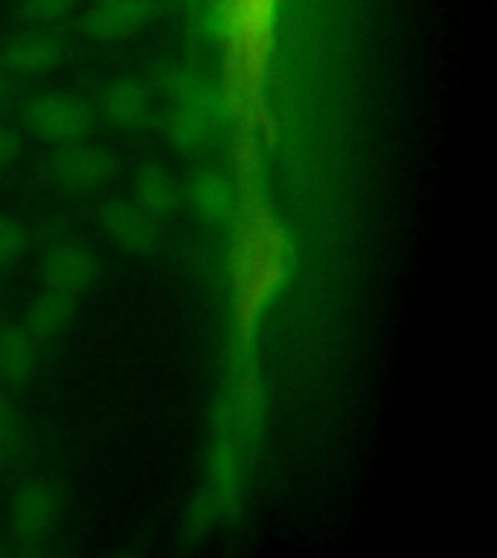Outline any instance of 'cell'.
<instances>
[{
  "label": "cell",
  "mask_w": 497,
  "mask_h": 558,
  "mask_svg": "<svg viewBox=\"0 0 497 558\" xmlns=\"http://www.w3.org/2000/svg\"><path fill=\"white\" fill-rule=\"evenodd\" d=\"M294 259V244L286 227L279 225L259 198L247 201L233 247V294L235 326L242 340H251L262 312L268 308L282 286Z\"/></svg>",
  "instance_id": "cell-1"
},
{
  "label": "cell",
  "mask_w": 497,
  "mask_h": 558,
  "mask_svg": "<svg viewBox=\"0 0 497 558\" xmlns=\"http://www.w3.org/2000/svg\"><path fill=\"white\" fill-rule=\"evenodd\" d=\"M26 129L50 146H68L76 140H87L96 125V111L87 99L73 94L35 96L24 111Z\"/></svg>",
  "instance_id": "cell-2"
},
{
  "label": "cell",
  "mask_w": 497,
  "mask_h": 558,
  "mask_svg": "<svg viewBox=\"0 0 497 558\" xmlns=\"http://www.w3.org/2000/svg\"><path fill=\"white\" fill-rule=\"evenodd\" d=\"M61 514V492L52 480H26L17 488L9 506V526L12 535L24 544L47 538Z\"/></svg>",
  "instance_id": "cell-3"
},
{
  "label": "cell",
  "mask_w": 497,
  "mask_h": 558,
  "mask_svg": "<svg viewBox=\"0 0 497 558\" xmlns=\"http://www.w3.org/2000/svg\"><path fill=\"white\" fill-rule=\"evenodd\" d=\"M113 155L108 148L76 140L68 146H59V151L50 157L52 181L70 192H94L111 181Z\"/></svg>",
  "instance_id": "cell-4"
},
{
  "label": "cell",
  "mask_w": 497,
  "mask_h": 558,
  "mask_svg": "<svg viewBox=\"0 0 497 558\" xmlns=\"http://www.w3.org/2000/svg\"><path fill=\"white\" fill-rule=\"evenodd\" d=\"M64 56H68V44H64L61 35H56L52 29L33 26V29L15 35V38L3 47V52H0V64H3V70H9L12 76L35 78L52 73V70L64 61Z\"/></svg>",
  "instance_id": "cell-5"
},
{
  "label": "cell",
  "mask_w": 497,
  "mask_h": 558,
  "mask_svg": "<svg viewBox=\"0 0 497 558\" xmlns=\"http://www.w3.org/2000/svg\"><path fill=\"white\" fill-rule=\"evenodd\" d=\"M41 279L47 288L64 291L70 296L87 294L99 279V262L94 251L78 242H56L41 256Z\"/></svg>",
  "instance_id": "cell-6"
},
{
  "label": "cell",
  "mask_w": 497,
  "mask_h": 558,
  "mask_svg": "<svg viewBox=\"0 0 497 558\" xmlns=\"http://www.w3.org/2000/svg\"><path fill=\"white\" fill-rule=\"evenodd\" d=\"M157 90L174 105H190L221 117L227 111L225 90L192 64H169L157 73Z\"/></svg>",
  "instance_id": "cell-7"
},
{
  "label": "cell",
  "mask_w": 497,
  "mask_h": 558,
  "mask_svg": "<svg viewBox=\"0 0 497 558\" xmlns=\"http://www.w3.org/2000/svg\"><path fill=\"white\" fill-rule=\"evenodd\" d=\"M155 7L151 0H108L94 3L85 15V33L94 41H122L129 35L140 33L151 21Z\"/></svg>",
  "instance_id": "cell-8"
},
{
  "label": "cell",
  "mask_w": 497,
  "mask_h": 558,
  "mask_svg": "<svg viewBox=\"0 0 497 558\" xmlns=\"http://www.w3.org/2000/svg\"><path fill=\"white\" fill-rule=\"evenodd\" d=\"M102 227L117 247L129 253H148L157 244V218L134 201H113L102 213Z\"/></svg>",
  "instance_id": "cell-9"
},
{
  "label": "cell",
  "mask_w": 497,
  "mask_h": 558,
  "mask_svg": "<svg viewBox=\"0 0 497 558\" xmlns=\"http://www.w3.org/2000/svg\"><path fill=\"white\" fill-rule=\"evenodd\" d=\"M99 111L105 122H111L113 129L134 131L146 125L151 113V90L140 78L120 76L108 82L99 96Z\"/></svg>",
  "instance_id": "cell-10"
},
{
  "label": "cell",
  "mask_w": 497,
  "mask_h": 558,
  "mask_svg": "<svg viewBox=\"0 0 497 558\" xmlns=\"http://www.w3.org/2000/svg\"><path fill=\"white\" fill-rule=\"evenodd\" d=\"M242 486V448H239V434L216 436L213 451H209V504L216 512L230 509L239 497Z\"/></svg>",
  "instance_id": "cell-11"
},
{
  "label": "cell",
  "mask_w": 497,
  "mask_h": 558,
  "mask_svg": "<svg viewBox=\"0 0 497 558\" xmlns=\"http://www.w3.org/2000/svg\"><path fill=\"white\" fill-rule=\"evenodd\" d=\"M41 366V343L26 326L7 323L0 326V378L9 387H24L38 375Z\"/></svg>",
  "instance_id": "cell-12"
},
{
  "label": "cell",
  "mask_w": 497,
  "mask_h": 558,
  "mask_svg": "<svg viewBox=\"0 0 497 558\" xmlns=\"http://www.w3.org/2000/svg\"><path fill=\"white\" fill-rule=\"evenodd\" d=\"M76 296L56 291V288H47L29 305L24 326L33 331L38 343H50V340H61L68 335L73 320H76Z\"/></svg>",
  "instance_id": "cell-13"
},
{
  "label": "cell",
  "mask_w": 497,
  "mask_h": 558,
  "mask_svg": "<svg viewBox=\"0 0 497 558\" xmlns=\"http://www.w3.org/2000/svg\"><path fill=\"white\" fill-rule=\"evenodd\" d=\"M134 204H140L148 216L160 221V218L174 216V209L181 204V186L163 166L148 163L134 178Z\"/></svg>",
  "instance_id": "cell-14"
},
{
  "label": "cell",
  "mask_w": 497,
  "mask_h": 558,
  "mask_svg": "<svg viewBox=\"0 0 497 558\" xmlns=\"http://www.w3.org/2000/svg\"><path fill=\"white\" fill-rule=\"evenodd\" d=\"M221 117L209 111H201V108H190V105H174V111L169 113V122H166V134H169V143H172L178 151H186V155H198L209 146V140L216 134V125Z\"/></svg>",
  "instance_id": "cell-15"
},
{
  "label": "cell",
  "mask_w": 497,
  "mask_h": 558,
  "mask_svg": "<svg viewBox=\"0 0 497 558\" xmlns=\"http://www.w3.org/2000/svg\"><path fill=\"white\" fill-rule=\"evenodd\" d=\"M186 192H190L192 207L198 209V216L209 218V221H225V218L233 213L235 192L225 174H218V172L192 174Z\"/></svg>",
  "instance_id": "cell-16"
},
{
  "label": "cell",
  "mask_w": 497,
  "mask_h": 558,
  "mask_svg": "<svg viewBox=\"0 0 497 558\" xmlns=\"http://www.w3.org/2000/svg\"><path fill=\"white\" fill-rule=\"evenodd\" d=\"M76 9V0H21V15L33 26L52 29L64 24Z\"/></svg>",
  "instance_id": "cell-17"
},
{
  "label": "cell",
  "mask_w": 497,
  "mask_h": 558,
  "mask_svg": "<svg viewBox=\"0 0 497 558\" xmlns=\"http://www.w3.org/2000/svg\"><path fill=\"white\" fill-rule=\"evenodd\" d=\"M21 439H24V422H21L17 404L9 399L7 390H0V462L15 457Z\"/></svg>",
  "instance_id": "cell-18"
},
{
  "label": "cell",
  "mask_w": 497,
  "mask_h": 558,
  "mask_svg": "<svg viewBox=\"0 0 497 558\" xmlns=\"http://www.w3.org/2000/svg\"><path fill=\"white\" fill-rule=\"evenodd\" d=\"M26 247V227L12 216H0V270L15 265Z\"/></svg>",
  "instance_id": "cell-19"
},
{
  "label": "cell",
  "mask_w": 497,
  "mask_h": 558,
  "mask_svg": "<svg viewBox=\"0 0 497 558\" xmlns=\"http://www.w3.org/2000/svg\"><path fill=\"white\" fill-rule=\"evenodd\" d=\"M17 155H21V140H17L15 131L0 125V172L15 163Z\"/></svg>",
  "instance_id": "cell-20"
},
{
  "label": "cell",
  "mask_w": 497,
  "mask_h": 558,
  "mask_svg": "<svg viewBox=\"0 0 497 558\" xmlns=\"http://www.w3.org/2000/svg\"><path fill=\"white\" fill-rule=\"evenodd\" d=\"M3 94H7V78H3V73H0V99H3Z\"/></svg>",
  "instance_id": "cell-21"
},
{
  "label": "cell",
  "mask_w": 497,
  "mask_h": 558,
  "mask_svg": "<svg viewBox=\"0 0 497 558\" xmlns=\"http://www.w3.org/2000/svg\"><path fill=\"white\" fill-rule=\"evenodd\" d=\"M96 3H108V0H96Z\"/></svg>",
  "instance_id": "cell-22"
}]
</instances>
